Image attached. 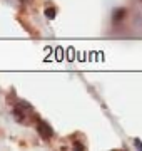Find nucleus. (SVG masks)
<instances>
[{
	"instance_id": "7ed1b4c3",
	"label": "nucleus",
	"mask_w": 142,
	"mask_h": 151,
	"mask_svg": "<svg viewBox=\"0 0 142 151\" xmlns=\"http://www.w3.org/2000/svg\"><path fill=\"white\" fill-rule=\"evenodd\" d=\"M45 15L49 17V19H54V17H55V9H54V7L47 9V10H45Z\"/></svg>"
},
{
	"instance_id": "f03ea898",
	"label": "nucleus",
	"mask_w": 142,
	"mask_h": 151,
	"mask_svg": "<svg viewBox=\"0 0 142 151\" xmlns=\"http://www.w3.org/2000/svg\"><path fill=\"white\" fill-rule=\"evenodd\" d=\"M124 15H126V10H124V9H117V10L114 12V20L117 22L119 19H122Z\"/></svg>"
},
{
	"instance_id": "f257e3e1",
	"label": "nucleus",
	"mask_w": 142,
	"mask_h": 151,
	"mask_svg": "<svg viewBox=\"0 0 142 151\" xmlns=\"http://www.w3.org/2000/svg\"><path fill=\"white\" fill-rule=\"evenodd\" d=\"M37 131H38V134L42 136L44 139H50V138L54 136V131H52V128H50V126L45 123V121H38Z\"/></svg>"
},
{
	"instance_id": "20e7f679",
	"label": "nucleus",
	"mask_w": 142,
	"mask_h": 151,
	"mask_svg": "<svg viewBox=\"0 0 142 151\" xmlns=\"http://www.w3.org/2000/svg\"><path fill=\"white\" fill-rule=\"evenodd\" d=\"M134 145H136L137 148H139V150L142 151V141H141V139H136V141H134Z\"/></svg>"
}]
</instances>
